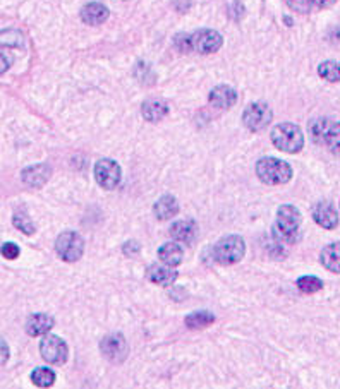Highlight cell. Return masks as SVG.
Wrapping results in <instances>:
<instances>
[{"instance_id": "cell-1", "label": "cell", "mask_w": 340, "mask_h": 389, "mask_svg": "<svg viewBox=\"0 0 340 389\" xmlns=\"http://www.w3.org/2000/svg\"><path fill=\"white\" fill-rule=\"evenodd\" d=\"M301 213L296 206L284 204L277 211V223L273 228V235L282 244H294L299 238Z\"/></svg>"}, {"instance_id": "cell-2", "label": "cell", "mask_w": 340, "mask_h": 389, "mask_svg": "<svg viewBox=\"0 0 340 389\" xmlns=\"http://www.w3.org/2000/svg\"><path fill=\"white\" fill-rule=\"evenodd\" d=\"M256 175L266 186H282L293 179V168L287 162L266 156L256 163Z\"/></svg>"}, {"instance_id": "cell-3", "label": "cell", "mask_w": 340, "mask_h": 389, "mask_svg": "<svg viewBox=\"0 0 340 389\" xmlns=\"http://www.w3.org/2000/svg\"><path fill=\"white\" fill-rule=\"evenodd\" d=\"M272 142L277 149L289 155H296L303 149L304 146V135L303 131L296 126V124L284 122L279 124L272 129Z\"/></svg>"}, {"instance_id": "cell-4", "label": "cell", "mask_w": 340, "mask_h": 389, "mask_svg": "<svg viewBox=\"0 0 340 389\" xmlns=\"http://www.w3.org/2000/svg\"><path fill=\"white\" fill-rule=\"evenodd\" d=\"M246 254V244L242 237L239 235H227L222 237L217 244L213 245V258L217 263L224 264V266H231V264L239 263Z\"/></svg>"}, {"instance_id": "cell-5", "label": "cell", "mask_w": 340, "mask_h": 389, "mask_svg": "<svg viewBox=\"0 0 340 389\" xmlns=\"http://www.w3.org/2000/svg\"><path fill=\"white\" fill-rule=\"evenodd\" d=\"M313 139L334 155H340V122L321 119L310 126Z\"/></svg>"}, {"instance_id": "cell-6", "label": "cell", "mask_w": 340, "mask_h": 389, "mask_svg": "<svg viewBox=\"0 0 340 389\" xmlns=\"http://www.w3.org/2000/svg\"><path fill=\"white\" fill-rule=\"evenodd\" d=\"M55 251L65 263H76L85 254V241L78 232H64L55 241Z\"/></svg>"}, {"instance_id": "cell-7", "label": "cell", "mask_w": 340, "mask_h": 389, "mask_svg": "<svg viewBox=\"0 0 340 389\" xmlns=\"http://www.w3.org/2000/svg\"><path fill=\"white\" fill-rule=\"evenodd\" d=\"M41 359L50 366H64L67 362L69 348L62 338L55 335H45L40 342Z\"/></svg>"}, {"instance_id": "cell-8", "label": "cell", "mask_w": 340, "mask_h": 389, "mask_svg": "<svg viewBox=\"0 0 340 389\" xmlns=\"http://www.w3.org/2000/svg\"><path fill=\"white\" fill-rule=\"evenodd\" d=\"M93 175H95L96 184L105 190H114L120 184L123 179V172H120L119 163L114 162L110 158L98 159L93 168Z\"/></svg>"}, {"instance_id": "cell-9", "label": "cell", "mask_w": 340, "mask_h": 389, "mask_svg": "<svg viewBox=\"0 0 340 389\" xmlns=\"http://www.w3.org/2000/svg\"><path fill=\"white\" fill-rule=\"evenodd\" d=\"M273 119V113L270 107L263 102H256L248 105V109L242 113V124L248 127L249 131L259 132L270 126Z\"/></svg>"}, {"instance_id": "cell-10", "label": "cell", "mask_w": 340, "mask_h": 389, "mask_svg": "<svg viewBox=\"0 0 340 389\" xmlns=\"http://www.w3.org/2000/svg\"><path fill=\"white\" fill-rule=\"evenodd\" d=\"M191 40V48L194 52L201 55H210L215 52L220 50L222 43H224V38L218 31L213 30H200L196 33H193L189 36Z\"/></svg>"}, {"instance_id": "cell-11", "label": "cell", "mask_w": 340, "mask_h": 389, "mask_svg": "<svg viewBox=\"0 0 340 389\" xmlns=\"http://www.w3.org/2000/svg\"><path fill=\"white\" fill-rule=\"evenodd\" d=\"M100 350H102L103 357L107 360L114 364H120L126 360L127 352H129V346H127L126 338L119 333H114V335L105 336L100 343Z\"/></svg>"}, {"instance_id": "cell-12", "label": "cell", "mask_w": 340, "mask_h": 389, "mask_svg": "<svg viewBox=\"0 0 340 389\" xmlns=\"http://www.w3.org/2000/svg\"><path fill=\"white\" fill-rule=\"evenodd\" d=\"M208 100H210V105L215 107V109L227 110L235 105V102H237V93H235V89L231 88V86L220 85L211 89L210 95H208Z\"/></svg>"}, {"instance_id": "cell-13", "label": "cell", "mask_w": 340, "mask_h": 389, "mask_svg": "<svg viewBox=\"0 0 340 389\" xmlns=\"http://www.w3.org/2000/svg\"><path fill=\"white\" fill-rule=\"evenodd\" d=\"M147 280L158 287H172L177 280V273L169 264H151L147 269Z\"/></svg>"}, {"instance_id": "cell-14", "label": "cell", "mask_w": 340, "mask_h": 389, "mask_svg": "<svg viewBox=\"0 0 340 389\" xmlns=\"http://www.w3.org/2000/svg\"><path fill=\"white\" fill-rule=\"evenodd\" d=\"M313 220L317 221L321 228H325V230H334L339 225V214L330 203L321 201V203H318L317 206L313 208Z\"/></svg>"}, {"instance_id": "cell-15", "label": "cell", "mask_w": 340, "mask_h": 389, "mask_svg": "<svg viewBox=\"0 0 340 389\" xmlns=\"http://www.w3.org/2000/svg\"><path fill=\"white\" fill-rule=\"evenodd\" d=\"M52 328H54V319H52L48 314H43V312H38V314L30 315L26 321V326H24L28 335L33 336V338L48 335Z\"/></svg>"}, {"instance_id": "cell-16", "label": "cell", "mask_w": 340, "mask_h": 389, "mask_svg": "<svg viewBox=\"0 0 340 389\" xmlns=\"http://www.w3.org/2000/svg\"><path fill=\"white\" fill-rule=\"evenodd\" d=\"M83 23L89 24V26H98L109 19V9L100 2H89L79 12Z\"/></svg>"}, {"instance_id": "cell-17", "label": "cell", "mask_w": 340, "mask_h": 389, "mask_svg": "<svg viewBox=\"0 0 340 389\" xmlns=\"http://www.w3.org/2000/svg\"><path fill=\"white\" fill-rule=\"evenodd\" d=\"M141 113H143L145 120L148 122H160L162 119H165L169 113V105L165 100L160 98H150L143 103L141 107Z\"/></svg>"}, {"instance_id": "cell-18", "label": "cell", "mask_w": 340, "mask_h": 389, "mask_svg": "<svg viewBox=\"0 0 340 389\" xmlns=\"http://www.w3.org/2000/svg\"><path fill=\"white\" fill-rule=\"evenodd\" d=\"M196 223L191 220H182L176 221V223L170 227V235H172L173 241L184 242V244H191L196 237Z\"/></svg>"}, {"instance_id": "cell-19", "label": "cell", "mask_w": 340, "mask_h": 389, "mask_svg": "<svg viewBox=\"0 0 340 389\" xmlns=\"http://www.w3.org/2000/svg\"><path fill=\"white\" fill-rule=\"evenodd\" d=\"M153 213L158 220H162V221L170 220V218H173L177 213H179V204H177V199L172 196L160 197V199L155 203Z\"/></svg>"}, {"instance_id": "cell-20", "label": "cell", "mask_w": 340, "mask_h": 389, "mask_svg": "<svg viewBox=\"0 0 340 389\" xmlns=\"http://www.w3.org/2000/svg\"><path fill=\"white\" fill-rule=\"evenodd\" d=\"M321 264L332 273L340 274V242L328 244L320 254Z\"/></svg>"}, {"instance_id": "cell-21", "label": "cell", "mask_w": 340, "mask_h": 389, "mask_svg": "<svg viewBox=\"0 0 340 389\" xmlns=\"http://www.w3.org/2000/svg\"><path fill=\"white\" fill-rule=\"evenodd\" d=\"M158 258H160L164 264L176 267L182 263L184 252L182 249H180V245H177L176 242H169V244H164L158 249Z\"/></svg>"}, {"instance_id": "cell-22", "label": "cell", "mask_w": 340, "mask_h": 389, "mask_svg": "<svg viewBox=\"0 0 340 389\" xmlns=\"http://www.w3.org/2000/svg\"><path fill=\"white\" fill-rule=\"evenodd\" d=\"M184 322H186V326L189 329H203L213 324L215 314H211L210 311H198L187 315V318L184 319Z\"/></svg>"}, {"instance_id": "cell-23", "label": "cell", "mask_w": 340, "mask_h": 389, "mask_svg": "<svg viewBox=\"0 0 340 389\" xmlns=\"http://www.w3.org/2000/svg\"><path fill=\"white\" fill-rule=\"evenodd\" d=\"M31 383L38 388H50L55 383V373L47 367H38L31 373Z\"/></svg>"}, {"instance_id": "cell-24", "label": "cell", "mask_w": 340, "mask_h": 389, "mask_svg": "<svg viewBox=\"0 0 340 389\" xmlns=\"http://www.w3.org/2000/svg\"><path fill=\"white\" fill-rule=\"evenodd\" d=\"M318 74L321 79L328 82H339L340 81V64L334 60L321 62L320 67H318Z\"/></svg>"}, {"instance_id": "cell-25", "label": "cell", "mask_w": 340, "mask_h": 389, "mask_svg": "<svg viewBox=\"0 0 340 389\" xmlns=\"http://www.w3.org/2000/svg\"><path fill=\"white\" fill-rule=\"evenodd\" d=\"M297 288L304 293H317L323 288V281L317 276H303L297 280Z\"/></svg>"}, {"instance_id": "cell-26", "label": "cell", "mask_w": 340, "mask_h": 389, "mask_svg": "<svg viewBox=\"0 0 340 389\" xmlns=\"http://www.w3.org/2000/svg\"><path fill=\"white\" fill-rule=\"evenodd\" d=\"M12 223H14V227L17 228V230L24 232L26 235L34 234V225H33V221L30 220V216H28V214L16 213L12 218Z\"/></svg>"}, {"instance_id": "cell-27", "label": "cell", "mask_w": 340, "mask_h": 389, "mask_svg": "<svg viewBox=\"0 0 340 389\" xmlns=\"http://www.w3.org/2000/svg\"><path fill=\"white\" fill-rule=\"evenodd\" d=\"M31 170H33L34 175H33V177H23L24 182H26L28 186H31V187H40V186H43V182H41V180H38V177H43V179H48V175H50V172L41 173V175H40V172H43V170H45V165L31 166Z\"/></svg>"}, {"instance_id": "cell-28", "label": "cell", "mask_w": 340, "mask_h": 389, "mask_svg": "<svg viewBox=\"0 0 340 389\" xmlns=\"http://www.w3.org/2000/svg\"><path fill=\"white\" fill-rule=\"evenodd\" d=\"M287 5L299 14H308L313 5V0H286Z\"/></svg>"}, {"instance_id": "cell-29", "label": "cell", "mask_w": 340, "mask_h": 389, "mask_svg": "<svg viewBox=\"0 0 340 389\" xmlns=\"http://www.w3.org/2000/svg\"><path fill=\"white\" fill-rule=\"evenodd\" d=\"M21 251L19 247H17L16 244H12V242H6V244L2 245V256L3 259H9V260H14L19 258Z\"/></svg>"}, {"instance_id": "cell-30", "label": "cell", "mask_w": 340, "mask_h": 389, "mask_svg": "<svg viewBox=\"0 0 340 389\" xmlns=\"http://www.w3.org/2000/svg\"><path fill=\"white\" fill-rule=\"evenodd\" d=\"M335 2H337V0H313V3H317L318 7H321V9H325V7L334 5Z\"/></svg>"}, {"instance_id": "cell-31", "label": "cell", "mask_w": 340, "mask_h": 389, "mask_svg": "<svg viewBox=\"0 0 340 389\" xmlns=\"http://www.w3.org/2000/svg\"><path fill=\"white\" fill-rule=\"evenodd\" d=\"M2 353H3V355H2V366H3V364H6V360H7V343L3 342V340H2Z\"/></svg>"}]
</instances>
